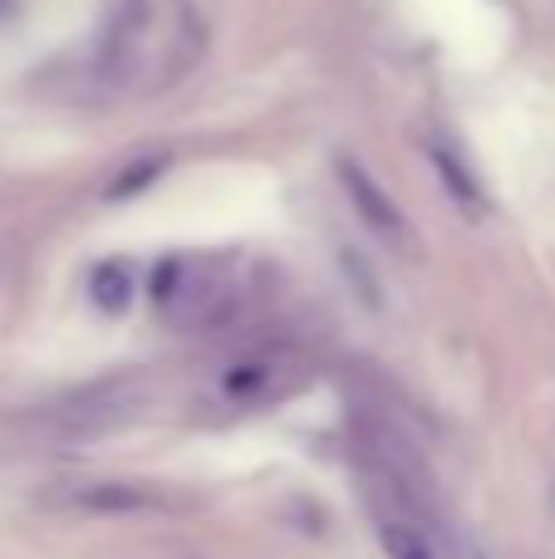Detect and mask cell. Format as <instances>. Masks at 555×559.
<instances>
[{"mask_svg": "<svg viewBox=\"0 0 555 559\" xmlns=\"http://www.w3.org/2000/svg\"><path fill=\"white\" fill-rule=\"evenodd\" d=\"M340 173H344V187H350V202L364 212V222H374L383 236H403V222H399V212H393V202L374 187V177L364 173L359 163H340Z\"/></svg>", "mask_w": 555, "mask_h": 559, "instance_id": "3957f363", "label": "cell"}, {"mask_svg": "<svg viewBox=\"0 0 555 559\" xmlns=\"http://www.w3.org/2000/svg\"><path fill=\"white\" fill-rule=\"evenodd\" d=\"M300 378V364H295L285 348H261V354L236 358L222 373V393L232 403H265V397H281L295 388Z\"/></svg>", "mask_w": 555, "mask_h": 559, "instance_id": "7a4b0ae2", "label": "cell"}, {"mask_svg": "<svg viewBox=\"0 0 555 559\" xmlns=\"http://www.w3.org/2000/svg\"><path fill=\"white\" fill-rule=\"evenodd\" d=\"M128 295H133V275H128V265H98V275H94L98 309H123Z\"/></svg>", "mask_w": 555, "mask_h": 559, "instance_id": "5b68a950", "label": "cell"}, {"mask_svg": "<svg viewBox=\"0 0 555 559\" xmlns=\"http://www.w3.org/2000/svg\"><path fill=\"white\" fill-rule=\"evenodd\" d=\"M153 305L173 329H206L236 305V271L216 255H177L153 275Z\"/></svg>", "mask_w": 555, "mask_h": 559, "instance_id": "6da1fadb", "label": "cell"}, {"mask_svg": "<svg viewBox=\"0 0 555 559\" xmlns=\"http://www.w3.org/2000/svg\"><path fill=\"white\" fill-rule=\"evenodd\" d=\"M379 545L389 559H438L428 545V535L409 521V515H383L379 521Z\"/></svg>", "mask_w": 555, "mask_h": 559, "instance_id": "277c9868", "label": "cell"}]
</instances>
